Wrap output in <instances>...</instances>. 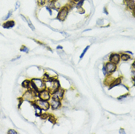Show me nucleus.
I'll return each instance as SVG.
<instances>
[{"mask_svg":"<svg viewBox=\"0 0 135 134\" xmlns=\"http://www.w3.org/2000/svg\"><path fill=\"white\" fill-rule=\"evenodd\" d=\"M131 12H132V15H133V16H134V17H135V8H134Z\"/></svg>","mask_w":135,"mask_h":134,"instance_id":"38","label":"nucleus"},{"mask_svg":"<svg viewBox=\"0 0 135 134\" xmlns=\"http://www.w3.org/2000/svg\"><path fill=\"white\" fill-rule=\"evenodd\" d=\"M20 16H21V18H23V19H24V20L26 22H27V24H28V26H29V28H30L32 30H33V31H34V30L35 29V28L34 25L32 24V22L30 21V20H29L28 18H26V17H24V16L23 15H21V14Z\"/></svg>","mask_w":135,"mask_h":134,"instance_id":"17","label":"nucleus"},{"mask_svg":"<svg viewBox=\"0 0 135 134\" xmlns=\"http://www.w3.org/2000/svg\"><path fill=\"white\" fill-rule=\"evenodd\" d=\"M84 1H85V0H79V1H78V2L76 3V5H75V7H76L77 9L82 8V6H83V5H84Z\"/></svg>","mask_w":135,"mask_h":134,"instance_id":"21","label":"nucleus"},{"mask_svg":"<svg viewBox=\"0 0 135 134\" xmlns=\"http://www.w3.org/2000/svg\"><path fill=\"white\" fill-rule=\"evenodd\" d=\"M49 122H50L51 123H52L53 125H55L56 122H57V118L55 117V116L53 114H50L48 119H47Z\"/></svg>","mask_w":135,"mask_h":134,"instance_id":"18","label":"nucleus"},{"mask_svg":"<svg viewBox=\"0 0 135 134\" xmlns=\"http://www.w3.org/2000/svg\"><path fill=\"white\" fill-rule=\"evenodd\" d=\"M78 13H79L80 14H84V13H85V11L83 10L82 8H79V9H78Z\"/></svg>","mask_w":135,"mask_h":134,"instance_id":"32","label":"nucleus"},{"mask_svg":"<svg viewBox=\"0 0 135 134\" xmlns=\"http://www.w3.org/2000/svg\"><path fill=\"white\" fill-rule=\"evenodd\" d=\"M35 102L43 111H48L50 109V103L48 100H43L37 98L35 100Z\"/></svg>","mask_w":135,"mask_h":134,"instance_id":"3","label":"nucleus"},{"mask_svg":"<svg viewBox=\"0 0 135 134\" xmlns=\"http://www.w3.org/2000/svg\"><path fill=\"white\" fill-rule=\"evenodd\" d=\"M103 24H104V20L103 19H99V21H97V25L103 26Z\"/></svg>","mask_w":135,"mask_h":134,"instance_id":"31","label":"nucleus"},{"mask_svg":"<svg viewBox=\"0 0 135 134\" xmlns=\"http://www.w3.org/2000/svg\"><path fill=\"white\" fill-rule=\"evenodd\" d=\"M8 134H17L18 133L16 132V130H15L13 129H10V130H8Z\"/></svg>","mask_w":135,"mask_h":134,"instance_id":"29","label":"nucleus"},{"mask_svg":"<svg viewBox=\"0 0 135 134\" xmlns=\"http://www.w3.org/2000/svg\"><path fill=\"white\" fill-rule=\"evenodd\" d=\"M90 46H87L86 47H85V49L83 50V51H82V53L81 54V55H80V57H79V58H80V59H81L84 57V55H85V54L87 52V51L89 50V49H90Z\"/></svg>","mask_w":135,"mask_h":134,"instance_id":"22","label":"nucleus"},{"mask_svg":"<svg viewBox=\"0 0 135 134\" xmlns=\"http://www.w3.org/2000/svg\"><path fill=\"white\" fill-rule=\"evenodd\" d=\"M102 72H103V74H104V75L105 77L107 76V70H106V67H105L104 64L103 66H102Z\"/></svg>","mask_w":135,"mask_h":134,"instance_id":"27","label":"nucleus"},{"mask_svg":"<svg viewBox=\"0 0 135 134\" xmlns=\"http://www.w3.org/2000/svg\"><path fill=\"white\" fill-rule=\"evenodd\" d=\"M49 115H50V113H48L47 111H44V112L42 113V114L40 115V118L41 119H43V120H47L49 117Z\"/></svg>","mask_w":135,"mask_h":134,"instance_id":"19","label":"nucleus"},{"mask_svg":"<svg viewBox=\"0 0 135 134\" xmlns=\"http://www.w3.org/2000/svg\"><path fill=\"white\" fill-rule=\"evenodd\" d=\"M120 55V60L123 62H128L131 59V56L126 52H121Z\"/></svg>","mask_w":135,"mask_h":134,"instance_id":"14","label":"nucleus"},{"mask_svg":"<svg viewBox=\"0 0 135 134\" xmlns=\"http://www.w3.org/2000/svg\"><path fill=\"white\" fill-rule=\"evenodd\" d=\"M103 13H105L106 15H109V12L107 11V8H106V7L104 8V10H103Z\"/></svg>","mask_w":135,"mask_h":134,"instance_id":"34","label":"nucleus"},{"mask_svg":"<svg viewBox=\"0 0 135 134\" xmlns=\"http://www.w3.org/2000/svg\"><path fill=\"white\" fill-rule=\"evenodd\" d=\"M15 25H16L15 21H13V20H7V21L2 24V26H3V28H5V29H11V28H13V26H15Z\"/></svg>","mask_w":135,"mask_h":134,"instance_id":"12","label":"nucleus"},{"mask_svg":"<svg viewBox=\"0 0 135 134\" xmlns=\"http://www.w3.org/2000/svg\"><path fill=\"white\" fill-rule=\"evenodd\" d=\"M119 133H120V134H126V131H125V130L123 128H120V130H119Z\"/></svg>","mask_w":135,"mask_h":134,"instance_id":"33","label":"nucleus"},{"mask_svg":"<svg viewBox=\"0 0 135 134\" xmlns=\"http://www.w3.org/2000/svg\"><path fill=\"white\" fill-rule=\"evenodd\" d=\"M126 1H127V0H123V3H125V2H126Z\"/></svg>","mask_w":135,"mask_h":134,"instance_id":"40","label":"nucleus"},{"mask_svg":"<svg viewBox=\"0 0 135 134\" xmlns=\"http://www.w3.org/2000/svg\"><path fill=\"white\" fill-rule=\"evenodd\" d=\"M59 49L63 50V47L62 46H57V50H59Z\"/></svg>","mask_w":135,"mask_h":134,"instance_id":"37","label":"nucleus"},{"mask_svg":"<svg viewBox=\"0 0 135 134\" xmlns=\"http://www.w3.org/2000/svg\"><path fill=\"white\" fill-rule=\"evenodd\" d=\"M50 103V109H52V111H56L58 110L59 109H60L62 107V101L61 100H54L51 98L49 100Z\"/></svg>","mask_w":135,"mask_h":134,"instance_id":"9","label":"nucleus"},{"mask_svg":"<svg viewBox=\"0 0 135 134\" xmlns=\"http://www.w3.org/2000/svg\"><path fill=\"white\" fill-rule=\"evenodd\" d=\"M106 70H107V75H112L115 72L117 71V65H115L112 62H107L106 63H104Z\"/></svg>","mask_w":135,"mask_h":134,"instance_id":"6","label":"nucleus"},{"mask_svg":"<svg viewBox=\"0 0 135 134\" xmlns=\"http://www.w3.org/2000/svg\"><path fill=\"white\" fill-rule=\"evenodd\" d=\"M124 4L126 5V8L128 10L132 11L135 8V0H127Z\"/></svg>","mask_w":135,"mask_h":134,"instance_id":"13","label":"nucleus"},{"mask_svg":"<svg viewBox=\"0 0 135 134\" xmlns=\"http://www.w3.org/2000/svg\"><path fill=\"white\" fill-rule=\"evenodd\" d=\"M124 52H126V53L130 54L131 56H133V55H134V53H133L132 51H124Z\"/></svg>","mask_w":135,"mask_h":134,"instance_id":"35","label":"nucleus"},{"mask_svg":"<svg viewBox=\"0 0 135 134\" xmlns=\"http://www.w3.org/2000/svg\"><path fill=\"white\" fill-rule=\"evenodd\" d=\"M113 80H114V78L112 76V75H107V76L105 77V79H104V84L105 86H109V85L110 84V83H111Z\"/></svg>","mask_w":135,"mask_h":134,"instance_id":"16","label":"nucleus"},{"mask_svg":"<svg viewBox=\"0 0 135 134\" xmlns=\"http://www.w3.org/2000/svg\"><path fill=\"white\" fill-rule=\"evenodd\" d=\"M20 51H22V52H24V53H28L29 51V49L27 46H22L21 47V49H20Z\"/></svg>","mask_w":135,"mask_h":134,"instance_id":"23","label":"nucleus"},{"mask_svg":"<svg viewBox=\"0 0 135 134\" xmlns=\"http://www.w3.org/2000/svg\"><path fill=\"white\" fill-rule=\"evenodd\" d=\"M131 67H132L133 70H135V60L133 62V63H132V65H131Z\"/></svg>","mask_w":135,"mask_h":134,"instance_id":"36","label":"nucleus"},{"mask_svg":"<svg viewBox=\"0 0 135 134\" xmlns=\"http://www.w3.org/2000/svg\"><path fill=\"white\" fill-rule=\"evenodd\" d=\"M31 81L35 84V85L37 87L40 91L46 88V84L43 78H32L31 79Z\"/></svg>","mask_w":135,"mask_h":134,"instance_id":"8","label":"nucleus"},{"mask_svg":"<svg viewBox=\"0 0 135 134\" xmlns=\"http://www.w3.org/2000/svg\"><path fill=\"white\" fill-rule=\"evenodd\" d=\"M18 100L19 101V102H18V109H19V108H20V106H21L22 103H23L24 100V99H23V98H22V97H21V98H18Z\"/></svg>","mask_w":135,"mask_h":134,"instance_id":"28","label":"nucleus"},{"mask_svg":"<svg viewBox=\"0 0 135 134\" xmlns=\"http://www.w3.org/2000/svg\"><path fill=\"white\" fill-rule=\"evenodd\" d=\"M24 100H27L28 102H32L37 98V94H36L31 89H27V91L22 95Z\"/></svg>","mask_w":135,"mask_h":134,"instance_id":"2","label":"nucleus"},{"mask_svg":"<svg viewBox=\"0 0 135 134\" xmlns=\"http://www.w3.org/2000/svg\"><path fill=\"white\" fill-rule=\"evenodd\" d=\"M11 15H12V11H10V12L8 13V15H7V16H6L5 18H4V20H5V21H7V20H8V18H9L11 16Z\"/></svg>","mask_w":135,"mask_h":134,"instance_id":"30","label":"nucleus"},{"mask_svg":"<svg viewBox=\"0 0 135 134\" xmlns=\"http://www.w3.org/2000/svg\"><path fill=\"white\" fill-rule=\"evenodd\" d=\"M37 2L39 7H43L47 4V0H37Z\"/></svg>","mask_w":135,"mask_h":134,"instance_id":"20","label":"nucleus"},{"mask_svg":"<svg viewBox=\"0 0 135 134\" xmlns=\"http://www.w3.org/2000/svg\"><path fill=\"white\" fill-rule=\"evenodd\" d=\"M46 83H49L50 84V86H47V89L49 90L52 93L53 92L57 90L60 88H61V86H60V81L57 79V78H55L54 80H53L52 81H49V82H46Z\"/></svg>","mask_w":135,"mask_h":134,"instance_id":"7","label":"nucleus"},{"mask_svg":"<svg viewBox=\"0 0 135 134\" xmlns=\"http://www.w3.org/2000/svg\"><path fill=\"white\" fill-rule=\"evenodd\" d=\"M30 84H31V80L26 79L21 83V86L25 89H29L30 88Z\"/></svg>","mask_w":135,"mask_h":134,"instance_id":"15","label":"nucleus"},{"mask_svg":"<svg viewBox=\"0 0 135 134\" xmlns=\"http://www.w3.org/2000/svg\"><path fill=\"white\" fill-rule=\"evenodd\" d=\"M71 7L67 4V5H63V7H61L57 13V16L56 17V19L58 20L60 22H63L66 20L68 16V13H69V11L71 10Z\"/></svg>","mask_w":135,"mask_h":134,"instance_id":"1","label":"nucleus"},{"mask_svg":"<svg viewBox=\"0 0 135 134\" xmlns=\"http://www.w3.org/2000/svg\"><path fill=\"white\" fill-rule=\"evenodd\" d=\"M72 1H73V2H74L75 3H76L78 1H79V0H72Z\"/></svg>","mask_w":135,"mask_h":134,"instance_id":"39","label":"nucleus"},{"mask_svg":"<svg viewBox=\"0 0 135 134\" xmlns=\"http://www.w3.org/2000/svg\"><path fill=\"white\" fill-rule=\"evenodd\" d=\"M122 81H123V77L122 76L118 77V78H114V80L109 85L108 89H109V90H111V89H113L114 87H116V86H118L121 85Z\"/></svg>","mask_w":135,"mask_h":134,"instance_id":"11","label":"nucleus"},{"mask_svg":"<svg viewBox=\"0 0 135 134\" xmlns=\"http://www.w3.org/2000/svg\"><path fill=\"white\" fill-rule=\"evenodd\" d=\"M109 62L115 65H119L120 62V55L118 53H112L109 57Z\"/></svg>","mask_w":135,"mask_h":134,"instance_id":"10","label":"nucleus"},{"mask_svg":"<svg viewBox=\"0 0 135 134\" xmlns=\"http://www.w3.org/2000/svg\"><path fill=\"white\" fill-rule=\"evenodd\" d=\"M37 98L43 100H48L49 101L50 99L52 98V92L49 90L47 88L43 89L40 90L38 93Z\"/></svg>","mask_w":135,"mask_h":134,"instance_id":"4","label":"nucleus"},{"mask_svg":"<svg viewBox=\"0 0 135 134\" xmlns=\"http://www.w3.org/2000/svg\"><path fill=\"white\" fill-rule=\"evenodd\" d=\"M65 93V90L61 87L59 89H57V90H56L52 93V98L62 101L64 98Z\"/></svg>","mask_w":135,"mask_h":134,"instance_id":"5","label":"nucleus"},{"mask_svg":"<svg viewBox=\"0 0 135 134\" xmlns=\"http://www.w3.org/2000/svg\"><path fill=\"white\" fill-rule=\"evenodd\" d=\"M131 75H132V81L134 82V86H135V70H131Z\"/></svg>","mask_w":135,"mask_h":134,"instance_id":"25","label":"nucleus"},{"mask_svg":"<svg viewBox=\"0 0 135 134\" xmlns=\"http://www.w3.org/2000/svg\"><path fill=\"white\" fill-rule=\"evenodd\" d=\"M45 6H46V10L49 12V15L50 16H52V14H53V13H52V9L50 8V7H49L48 5H45Z\"/></svg>","mask_w":135,"mask_h":134,"instance_id":"26","label":"nucleus"},{"mask_svg":"<svg viewBox=\"0 0 135 134\" xmlns=\"http://www.w3.org/2000/svg\"><path fill=\"white\" fill-rule=\"evenodd\" d=\"M128 96H129V94H128V93H126V94H124V95H123L119 96V97L117 98V100H122L123 99L126 98Z\"/></svg>","mask_w":135,"mask_h":134,"instance_id":"24","label":"nucleus"}]
</instances>
